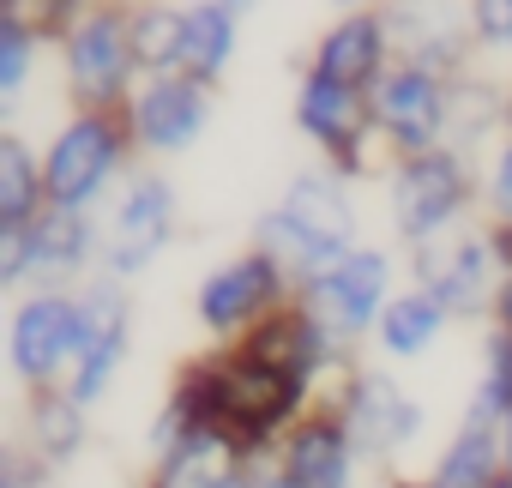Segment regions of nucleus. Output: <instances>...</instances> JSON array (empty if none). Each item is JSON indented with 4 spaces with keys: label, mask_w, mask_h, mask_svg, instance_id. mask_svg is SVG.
I'll return each instance as SVG.
<instances>
[{
    "label": "nucleus",
    "mask_w": 512,
    "mask_h": 488,
    "mask_svg": "<svg viewBox=\"0 0 512 488\" xmlns=\"http://www.w3.org/2000/svg\"><path fill=\"white\" fill-rule=\"evenodd\" d=\"M169 392H181L205 422H223V428H235L253 446L284 440L314 410V392L296 374L260 362L253 350H241V344H205L199 356H187L175 368Z\"/></svg>",
    "instance_id": "1"
},
{
    "label": "nucleus",
    "mask_w": 512,
    "mask_h": 488,
    "mask_svg": "<svg viewBox=\"0 0 512 488\" xmlns=\"http://www.w3.org/2000/svg\"><path fill=\"white\" fill-rule=\"evenodd\" d=\"M356 187H362V181H350V175L332 169V163L296 169V175L278 187V199L253 217V235H247V241H253L260 254H272V260L290 272V284L302 290L320 266H332L338 254H350L356 241H362Z\"/></svg>",
    "instance_id": "2"
},
{
    "label": "nucleus",
    "mask_w": 512,
    "mask_h": 488,
    "mask_svg": "<svg viewBox=\"0 0 512 488\" xmlns=\"http://www.w3.org/2000/svg\"><path fill=\"white\" fill-rule=\"evenodd\" d=\"M386 193V223L392 241L410 248H428L440 235H458L464 223L482 217V157L458 151V145H434L416 157H398L380 181Z\"/></svg>",
    "instance_id": "3"
},
{
    "label": "nucleus",
    "mask_w": 512,
    "mask_h": 488,
    "mask_svg": "<svg viewBox=\"0 0 512 488\" xmlns=\"http://www.w3.org/2000/svg\"><path fill=\"white\" fill-rule=\"evenodd\" d=\"M133 163H145V157H139L121 109H67L55 121V133L43 139L49 205L103 211L115 199V187L133 175Z\"/></svg>",
    "instance_id": "4"
},
{
    "label": "nucleus",
    "mask_w": 512,
    "mask_h": 488,
    "mask_svg": "<svg viewBox=\"0 0 512 488\" xmlns=\"http://www.w3.org/2000/svg\"><path fill=\"white\" fill-rule=\"evenodd\" d=\"M55 79L67 109H127L145 67L133 55V0H91L55 43Z\"/></svg>",
    "instance_id": "5"
},
{
    "label": "nucleus",
    "mask_w": 512,
    "mask_h": 488,
    "mask_svg": "<svg viewBox=\"0 0 512 488\" xmlns=\"http://www.w3.org/2000/svg\"><path fill=\"white\" fill-rule=\"evenodd\" d=\"M181 235V193L163 163H133L115 199L97 211V278L139 284Z\"/></svg>",
    "instance_id": "6"
},
{
    "label": "nucleus",
    "mask_w": 512,
    "mask_h": 488,
    "mask_svg": "<svg viewBox=\"0 0 512 488\" xmlns=\"http://www.w3.org/2000/svg\"><path fill=\"white\" fill-rule=\"evenodd\" d=\"M290 121L296 133L320 151V163L344 169L350 181H386V169L398 163L374 127V97L362 85H344V79H326V73H308L296 79V97H290Z\"/></svg>",
    "instance_id": "7"
},
{
    "label": "nucleus",
    "mask_w": 512,
    "mask_h": 488,
    "mask_svg": "<svg viewBox=\"0 0 512 488\" xmlns=\"http://www.w3.org/2000/svg\"><path fill=\"white\" fill-rule=\"evenodd\" d=\"M506 266H512V241L488 217H476L458 235H440L428 248L404 254V278L434 290L452 308L458 326H488L494 320V290H500Z\"/></svg>",
    "instance_id": "8"
},
{
    "label": "nucleus",
    "mask_w": 512,
    "mask_h": 488,
    "mask_svg": "<svg viewBox=\"0 0 512 488\" xmlns=\"http://www.w3.org/2000/svg\"><path fill=\"white\" fill-rule=\"evenodd\" d=\"M398 254H404V248H386V241H356L350 254H338L332 266H320V272L302 284L308 314H314L332 338L368 350V338H374L386 302H392L398 284H404Z\"/></svg>",
    "instance_id": "9"
},
{
    "label": "nucleus",
    "mask_w": 512,
    "mask_h": 488,
    "mask_svg": "<svg viewBox=\"0 0 512 488\" xmlns=\"http://www.w3.org/2000/svg\"><path fill=\"white\" fill-rule=\"evenodd\" d=\"M320 410H338V422L350 428V440H356V452L368 458V470H398L404 464V452L422 440V428H428V410H422V398L404 386V374L392 368V362H362L350 380H344V392L332 398V404H320Z\"/></svg>",
    "instance_id": "10"
},
{
    "label": "nucleus",
    "mask_w": 512,
    "mask_h": 488,
    "mask_svg": "<svg viewBox=\"0 0 512 488\" xmlns=\"http://www.w3.org/2000/svg\"><path fill=\"white\" fill-rule=\"evenodd\" d=\"M296 296H302V290L290 284V272L247 241L241 254L217 260V266L193 284V320H199L205 344H241L253 326H266V320H272L284 302H296Z\"/></svg>",
    "instance_id": "11"
},
{
    "label": "nucleus",
    "mask_w": 512,
    "mask_h": 488,
    "mask_svg": "<svg viewBox=\"0 0 512 488\" xmlns=\"http://www.w3.org/2000/svg\"><path fill=\"white\" fill-rule=\"evenodd\" d=\"M121 121H127V133H133L145 163L187 157L217 121V85H205L193 73H145L139 91L127 97Z\"/></svg>",
    "instance_id": "12"
},
{
    "label": "nucleus",
    "mask_w": 512,
    "mask_h": 488,
    "mask_svg": "<svg viewBox=\"0 0 512 488\" xmlns=\"http://www.w3.org/2000/svg\"><path fill=\"white\" fill-rule=\"evenodd\" d=\"M79 356V290H25L7 314V374L19 392L67 386Z\"/></svg>",
    "instance_id": "13"
},
{
    "label": "nucleus",
    "mask_w": 512,
    "mask_h": 488,
    "mask_svg": "<svg viewBox=\"0 0 512 488\" xmlns=\"http://www.w3.org/2000/svg\"><path fill=\"white\" fill-rule=\"evenodd\" d=\"M133 284H115V278H91L79 284V356H73V374H67V392L85 398L91 410L115 392L127 356H133Z\"/></svg>",
    "instance_id": "14"
},
{
    "label": "nucleus",
    "mask_w": 512,
    "mask_h": 488,
    "mask_svg": "<svg viewBox=\"0 0 512 488\" xmlns=\"http://www.w3.org/2000/svg\"><path fill=\"white\" fill-rule=\"evenodd\" d=\"M374 97V127L392 157H416L446 145L452 133V79L416 61H392V73L368 91Z\"/></svg>",
    "instance_id": "15"
},
{
    "label": "nucleus",
    "mask_w": 512,
    "mask_h": 488,
    "mask_svg": "<svg viewBox=\"0 0 512 488\" xmlns=\"http://www.w3.org/2000/svg\"><path fill=\"white\" fill-rule=\"evenodd\" d=\"M368 458L356 452L338 410H308L284 440H272V488H356Z\"/></svg>",
    "instance_id": "16"
},
{
    "label": "nucleus",
    "mask_w": 512,
    "mask_h": 488,
    "mask_svg": "<svg viewBox=\"0 0 512 488\" xmlns=\"http://www.w3.org/2000/svg\"><path fill=\"white\" fill-rule=\"evenodd\" d=\"M25 235V290H79L97 278V211L43 205V217L19 223Z\"/></svg>",
    "instance_id": "17"
},
{
    "label": "nucleus",
    "mask_w": 512,
    "mask_h": 488,
    "mask_svg": "<svg viewBox=\"0 0 512 488\" xmlns=\"http://www.w3.org/2000/svg\"><path fill=\"white\" fill-rule=\"evenodd\" d=\"M386 19H392L398 61L434 67L446 79H458L464 67H482L476 31H470V0H386Z\"/></svg>",
    "instance_id": "18"
},
{
    "label": "nucleus",
    "mask_w": 512,
    "mask_h": 488,
    "mask_svg": "<svg viewBox=\"0 0 512 488\" xmlns=\"http://www.w3.org/2000/svg\"><path fill=\"white\" fill-rule=\"evenodd\" d=\"M392 61H398V43H392L386 7L332 13V19L314 31L308 55H302L308 73H326V79H344V85H362V91H374V85L392 73Z\"/></svg>",
    "instance_id": "19"
},
{
    "label": "nucleus",
    "mask_w": 512,
    "mask_h": 488,
    "mask_svg": "<svg viewBox=\"0 0 512 488\" xmlns=\"http://www.w3.org/2000/svg\"><path fill=\"white\" fill-rule=\"evenodd\" d=\"M247 470H253V440H241L223 422H199L169 452L145 458L139 488H247Z\"/></svg>",
    "instance_id": "20"
},
{
    "label": "nucleus",
    "mask_w": 512,
    "mask_h": 488,
    "mask_svg": "<svg viewBox=\"0 0 512 488\" xmlns=\"http://www.w3.org/2000/svg\"><path fill=\"white\" fill-rule=\"evenodd\" d=\"M458 320H452V308L434 296V290H422V284H398V296L386 302V314H380V326H374V338H368V356L374 362H392V368H410V362H422V356H434L440 350V338L452 332Z\"/></svg>",
    "instance_id": "21"
},
{
    "label": "nucleus",
    "mask_w": 512,
    "mask_h": 488,
    "mask_svg": "<svg viewBox=\"0 0 512 488\" xmlns=\"http://www.w3.org/2000/svg\"><path fill=\"white\" fill-rule=\"evenodd\" d=\"M91 404L85 398H73L67 386H37V392H25V410H19V440L37 452V458H49L55 470H67V464H79L85 452H91Z\"/></svg>",
    "instance_id": "22"
},
{
    "label": "nucleus",
    "mask_w": 512,
    "mask_h": 488,
    "mask_svg": "<svg viewBox=\"0 0 512 488\" xmlns=\"http://www.w3.org/2000/svg\"><path fill=\"white\" fill-rule=\"evenodd\" d=\"M500 476H506V464H500V422H482V416H458L452 434L440 440V452L422 470L428 488H488Z\"/></svg>",
    "instance_id": "23"
},
{
    "label": "nucleus",
    "mask_w": 512,
    "mask_h": 488,
    "mask_svg": "<svg viewBox=\"0 0 512 488\" xmlns=\"http://www.w3.org/2000/svg\"><path fill=\"white\" fill-rule=\"evenodd\" d=\"M500 133H506V73L464 67L452 79V133H446V145H458L470 157H488Z\"/></svg>",
    "instance_id": "24"
},
{
    "label": "nucleus",
    "mask_w": 512,
    "mask_h": 488,
    "mask_svg": "<svg viewBox=\"0 0 512 488\" xmlns=\"http://www.w3.org/2000/svg\"><path fill=\"white\" fill-rule=\"evenodd\" d=\"M241 19L223 0H187V31H181V73L205 79V85H223L235 55H241Z\"/></svg>",
    "instance_id": "25"
},
{
    "label": "nucleus",
    "mask_w": 512,
    "mask_h": 488,
    "mask_svg": "<svg viewBox=\"0 0 512 488\" xmlns=\"http://www.w3.org/2000/svg\"><path fill=\"white\" fill-rule=\"evenodd\" d=\"M49 205L43 181V145H31L19 127L0 133V223H31Z\"/></svg>",
    "instance_id": "26"
},
{
    "label": "nucleus",
    "mask_w": 512,
    "mask_h": 488,
    "mask_svg": "<svg viewBox=\"0 0 512 488\" xmlns=\"http://www.w3.org/2000/svg\"><path fill=\"white\" fill-rule=\"evenodd\" d=\"M187 0H133V55L145 73H181Z\"/></svg>",
    "instance_id": "27"
},
{
    "label": "nucleus",
    "mask_w": 512,
    "mask_h": 488,
    "mask_svg": "<svg viewBox=\"0 0 512 488\" xmlns=\"http://www.w3.org/2000/svg\"><path fill=\"white\" fill-rule=\"evenodd\" d=\"M43 55H55L43 37L0 25V103H7V109H19V103H25V91H31V79H37Z\"/></svg>",
    "instance_id": "28"
},
{
    "label": "nucleus",
    "mask_w": 512,
    "mask_h": 488,
    "mask_svg": "<svg viewBox=\"0 0 512 488\" xmlns=\"http://www.w3.org/2000/svg\"><path fill=\"white\" fill-rule=\"evenodd\" d=\"M85 0H0V25H13V31H31L43 37L49 49L61 43V31L79 19Z\"/></svg>",
    "instance_id": "29"
},
{
    "label": "nucleus",
    "mask_w": 512,
    "mask_h": 488,
    "mask_svg": "<svg viewBox=\"0 0 512 488\" xmlns=\"http://www.w3.org/2000/svg\"><path fill=\"white\" fill-rule=\"evenodd\" d=\"M482 217L494 229H512V133H500L482 157Z\"/></svg>",
    "instance_id": "30"
},
{
    "label": "nucleus",
    "mask_w": 512,
    "mask_h": 488,
    "mask_svg": "<svg viewBox=\"0 0 512 488\" xmlns=\"http://www.w3.org/2000/svg\"><path fill=\"white\" fill-rule=\"evenodd\" d=\"M470 31H476V55L512 61V0H470Z\"/></svg>",
    "instance_id": "31"
},
{
    "label": "nucleus",
    "mask_w": 512,
    "mask_h": 488,
    "mask_svg": "<svg viewBox=\"0 0 512 488\" xmlns=\"http://www.w3.org/2000/svg\"><path fill=\"white\" fill-rule=\"evenodd\" d=\"M55 476H61V470H55L49 458H37L19 434L0 446V488H49Z\"/></svg>",
    "instance_id": "32"
},
{
    "label": "nucleus",
    "mask_w": 512,
    "mask_h": 488,
    "mask_svg": "<svg viewBox=\"0 0 512 488\" xmlns=\"http://www.w3.org/2000/svg\"><path fill=\"white\" fill-rule=\"evenodd\" d=\"M482 368L500 374V386L512 392V326H488V338H482Z\"/></svg>",
    "instance_id": "33"
},
{
    "label": "nucleus",
    "mask_w": 512,
    "mask_h": 488,
    "mask_svg": "<svg viewBox=\"0 0 512 488\" xmlns=\"http://www.w3.org/2000/svg\"><path fill=\"white\" fill-rule=\"evenodd\" d=\"M488 326H512V266H506V278H500V290H494V320Z\"/></svg>",
    "instance_id": "34"
},
{
    "label": "nucleus",
    "mask_w": 512,
    "mask_h": 488,
    "mask_svg": "<svg viewBox=\"0 0 512 488\" xmlns=\"http://www.w3.org/2000/svg\"><path fill=\"white\" fill-rule=\"evenodd\" d=\"M500 464H506V476H512V410L500 416Z\"/></svg>",
    "instance_id": "35"
},
{
    "label": "nucleus",
    "mask_w": 512,
    "mask_h": 488,
    "mask_svg": "<svg viewBox=\"0 0 512 488\" xmlns=\"http://www.w3.org/2000/svg\"><path fill=\"white\" fill-rule=\"evenodd\" d=\"M332 13H356V7H386V0H326Z\"/></svg>",
    "instance_id": "36"
},
{
    "label": "nucleus",
    "mask_w": 512,
    "mask_h": 488,
    "mask_svg": "<svg viewBox=\"0 0 512 488\" xmlns=\"http://www.w3.org/2000/svg\"><path fill=\"white\" fill-rule=\"evenodd\" d=\"M386 488H428V482H422V476H398V470H392V476H386Z\"/></svg>",
    "instance_id": "37"
},
{
    "label": "nucleus",
    "mask_w": 512,
    "mask_h": 488,
    "mask_svg": "<svg viewBox=\"0 0 512 488\" xmlns=\"http://www.w3.org/2000/svg\"><path fill=\"white\" fill-rule=\"evenodd\" d=\"M223 7H235V13H253V7H266V0H223Z\"/></svg>",
    "instance_id": "38"
},
{
    "label": "nucleus",
    "mask_w": 512,
    "mask_h": 488,
    "mask_svg": "<svg viewBox=\"0 0 512 488\" xmlns=\"http://www.w3.org/2000/svg\"><path fill=\"white\" fill-rule=\"evenodd\" d=\"M506 133H512V73H506Z\"/></svg>",
    "instance_id": "39"
},
{
    "label": "nucleus",
    "mask_w": 512,
    "mask_h": 488,
    "mask_svg": "<svg viewBox=\"0 0 512 488\" xmlns=\"http://www.w3.org/2000/svg\"><path fill=\"white\" fill-rule=\"evenodd\" d=\"M488 488H512V476H500V482H488Z\"/></svg>",
    "instance_id": "40"
},
{
    "label": "nucleus",
    "mask_w": 512,
    "mask_h": 488,
    "mask_svg": "<svg viewBox=\"0 0 512 488\" xmlns=\"http://www.w3.org/2000/svg\"><path fill=\"white\" fill-rule=\"evenodd\" d=\"M500 235H506V241H512V229H500Z\"/></svg>",
    "instance_id": "41"
},
{
    "label": "nucleus",
    "mask_w": 512,
    "mask_h": 488,
    "mask_svg": "<svg viewBox=\"0 0 512 488\" xmlns=\"http://www.w3.org/2000/svg\"><path fill=\"white\" fill-rule=\"evenodd\" d=\"M85 7H91V0H85Z\"/></svg>",
    "instance_id": "42"
}]
</instances>
